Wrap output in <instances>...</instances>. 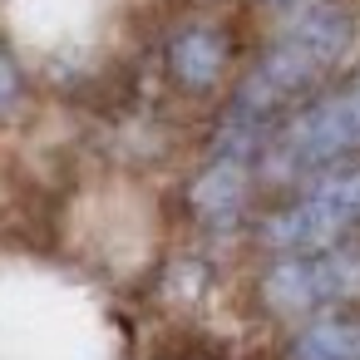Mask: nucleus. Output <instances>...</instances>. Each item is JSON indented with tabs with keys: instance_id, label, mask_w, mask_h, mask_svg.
I'll use <instances>...</instances> for the list:
<instances>
[{
	"instance_id": "obj_2",
	"label": "nucleus",
	"mask_w": 360,
	"mask_h": 360,
	"mask_svg": "<svg viewBox=\"0 0 360 360\" xmlns=\"http://www.w3.org/2000/svg\"><path fill=\"white\" fill-rule=\"evenodd\" d=\"M360 148V75L326 99H316L306 114H296L266 148V173L271 178H306L316 168L340 163L345 153Z\"/></svg>"
},
{
	"instance_id": "obj_6",
	"label": "nucleus",
	"mask_w": 360,
	"mask_h": 360,
	"mask_svg": "<svg viewBox=\"0 0 360 360\" xmlns=\"http://www.w3.org/2000/svg\"><path fill=\"white\" fill-rule=\"evenodd\" d=\"M242 193H247V158H217L212 173L193 188V202L207 217H232L242 207Z\"/></svg>"
},
{
	"instance_id": "obj_1",
	"label": "nucleus",
	"mask_w": 360,
	"mask_h": 360,
	"mask_svg": "<svg viewBox=\"0 0 360 360\" xmlns=\"http://www.w3.org/2000/svg\"><path fill=\"white\" fill-rule=\"evenodd\" d=\"M350 35H355V15L345 6H335V0L301 6L281 25L276 45L242 79L237 99L227 104V119L217 129V158H247L262 143V134L271 129V119L296 94H306L326 70L340 65V55L350 50Z\"/></svg>"
},
{
	"instance_id": "obj_8",
	"label": "nucleus",
	"mask_w": 360,
	"mask_h": 360,
	"mask_svg": "<svg viewBox=\"0 0 360 360\" xmlns=\"http://www.w3.org/2000/svg\"><path fill=\"white\" fill-rule=\"evenodd\" d=\"M15 84H20V79H15V65L0 55V104H11V99H15Z\"/></svg>"
},
{
	"instance_id": "obj_4",
	"label": "nucleus",
	"mask_w": 360,
	"mask_h": 360,
	"mask_svg": "<svg viewBox=\"0 0 360 360\" xmlns=\"http://www.w3.org/2000/svg\"><path fill=\"white\" fill-rule=\"evenodd\" d=\"M360 291V247H321L276 262L262 281V296L276 311H321Z\"/></svg>"
},
{
	"instance_id": "obj_3",
	"label": "nucleus",
	"mask_w": 360,
	"mask_h": 360,
	"mask_svg": "<svg viewBox=\"0 0 360 360\" xmlns=\"http://www.w3.org/2000/svg\"><path fill=\"white\" fill-rule=\"evenodd\" d=\"M360 227V168L330 173L321 178L306 198H296L291 207L271 212L262 237L276 252H321V247H340V237Z\"/></svg>"
},
{
	"instance_id": "obj_7",
	"label": "nucleus",
	"mask_w": 360,
	"mask_h": 360,
	"mask_svg": "<svg viewBox=\"0 0 360 360\" xmlns=\"http://www.w3.org/2000/svg\"><path fill=\"white\" fill-rule=\"evenodd\" d=\"M291 360H360V326L316 321L291 340Z\"/></svg>"
},
{
	"instance_id": "obj_5",
	"label": "nucleus",
	"mask_w": 360,
	"mask_h": 360,
	"mask_svg": "<svg viewBox=\"0 0 360 360\" xmlns=\"http://www.w3.org/2000/svg\"><path fill=\"white\" fill-rule=\"evenodd\" d=\"M173 70L183 84L193 89H207L217 75H222V40L212 30H183L173 40Z\"/></svg>"
}]
</instances>
